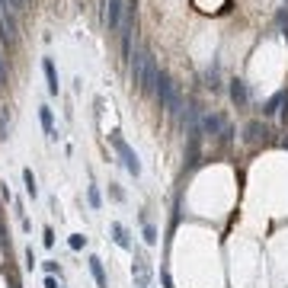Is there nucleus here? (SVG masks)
Returning a JSON list of instances; mask_svg holds the SVG:
<instances>
[{"mask_svg":"<svg viewBox=\"0 0 288 288\" xmlns=\"http://www.w3.org/2000/svg\"><path fill=\"white\" fill-rule=\"evenodd\" d=\"M154 93H157V99H160V106L167 109V112H183V93H180V87L173 84V80L167 77V74H160L157 77V87H154Z\"/></svg>","mask_w":288,"mask_h":288,"instance_id":"nucleus-1","label":"nucleus"},{"mask_svg":"<svg viewBox=\"0 0 288 288\" xmlns=\"http://www.w3.org/2000/svg\"><path fill=\"white\" fill-rule=\"evenodd\" d=\"M109 141H112L115 150H119V157H122V163H125L128 173H132V176H141V160H138V154L128 147V141L122 138V132H109Z\"/></svg>","mask_w":288,"mask_h":288,"instance_id":"nucleus-2","label":"nucleus"},{"mask_svg":"<svg viewBox=\"0 0 288 288\" xmlns=\"http://www.w3.org/2000/svg\"><path fill=\"white\" fill-rule=\"evenodd\" d=\"M122 54L132 61V32H135V0L125 3V16H122Z\"/></svg>","mask_w":288,"mask_h":288,"instance_id":"nucleus-3","label":"nucleus"},{"mask_svg":"<svg viewBox=\"0 0 288 288\" xmlns=\"http://www.w3.org/2000/svg\"><path fill=\"white\" fill-rule=\"evenodd\" d=\"M132 279H135V285H138V288H147V285H150V263L144 259V253H135Z\"/></svg>","mask_w":288,"mask_h":288,"instance_id":"nucleus-4","label":"nucleus"},{"mask_svg":"<svg viewBox=\"0 0 288 288\" xmlns=\"http://www.w3.org/2000/svg\"><path fill=\"white\" fill-rule=\"evenodd\" d=\"M125 3H128V0H106V26H109L112 32L122 26V16H125Z\"/></svg>","mask_w":288,"mask_h":288,"instance_id":"nucleus-5","label":"nucleus"},{"mask_svg":"<svg viewBox=\"0 0 288 288\" xmlns=\"http://www.w3.org/2000/svg\"><path fill=\"white\" fill-rule=\"evenodd\" d=\"M157 77H160V67H157V58H154V51H150V54H147V67H144V80H141L138 90H141V93H154Z\"/></svg>","mask_w":288,"mask_h":288,"instance_id":"nucleus-6","label":"nucleus"},{"mask_svg":"<svg viewBox=\"0 0 288 288\" xmlns=\"http://www.w3.org/2000/svg\"><path fill=\"white\" fill-rule=\"evenodd\" d=\"M147 54H150V48H141V51H135V58H132V84H135V87H141V80H144Z\"/></svg>","mask_w":288,"mask_h":288,"instance_id":"nucleus-7","label":"nucleus"},{"mask_svg":"<svg viewBox=\"0 0 288 288\" xmlns=\"http://www.w3.org/2000/svg\"><path fill=\"white\" fill-rule=\"evenodd\" d=\"M224 119L218 112H202V135H221Z\"/></svg>","mask_w":288,"mask_h":288,"instance_id":"nucleus-8","label":"nucleus"},{"mask_svg":"<svg viewBox=\"0 0 288 288\" xmlns=\"http://www.w3.org/2000/svg\"><path fill=\"white\" fill-rule=\"evenodd\" d=\"M246 99H250L246 84L240 77H234V80H231V102H234V106H246Z\"/></svg>","mask_w":288,"mask_h":288,"instance_id":"nucleus-9","label":"nucleus"},{"mask_svg":"<svg viewBox=\"0 0 288 288\" xmlns=\"http://www.w3.org/2000/svg\"><path fill=\"white\" fill-rule=\"evenodd\" d=\"M202 80H205V87H208L211 93L215 90H221V71H218V64H211V67H205V74H202Z\"/></svg>","mask_w":288,"mask_h":288,"instance_id":"nucleus-10","label":"nucleus"},{"mask_svg":"<svg viewBox=\"0 0 288 288\" xmlns=\"http://www.w3.org/2000/svg\"><path fill=\"white\" fill-rule=\"evenodd\" d=\"M39 119H42V128H45L48 141H58V132H54V119H51V109L42 106V109H39Z\"/></svg>","mask_w":288,"mask_h":288,"instance_id":"nucleus-11","label":"nucleus"},{"mask_svg":"<svg viewBox=\"0 0 288 288\" xmlns=\"http://www.w3.org/2000/svg\"><path fill=\"white\" fill-rule=\"evenodd\" d=\"M90 272L96 279V285L99 288H109V279H106V269H102V259L99 256H90Z\"/></svg>","mask_w":288,"mask_h":288,"instance_id":"nucleus-12","label":"nucleus"},{"mask_svg":"<svg viewBox=\"0 0 288 288\" xmlns=\"http://www.w3.org/2000/svg\"><path fill=\"white\" fill-rule=\"evenodd\" d=\"M285 102H288V93H285V90H282V93H276V96H272V99L263 106V115H266V119H272V115L279 112V106H285Z\"/></svg>","mask_w":288,"mask_h":288,"instance_id":"nucleus-13","label":"nucleus"},{"mask_svg":"<svg viewBox=\"0 0 288 288\" xmlns=\"http://www.w3.org/2000/svg\"><path fill=\"white\" fill-rule=\"evenodd\" d=\"M45 80H48V93L51 96H58V71H54V64H51V58H45Z\"/></svg>","mask_w":288,"mask_h":288,"instance_id":"nucleus-14","label":"nucleus"},{"mask_svg":"<svg viewBox=\"0 0 288 288\" xmlns=\"http://www.w3.org/2000/svg\"><path fill=\"white\" fill-rule=\"evenodd\" d=\"M112 237H115V243H119L122 250H132V237H128L125 224H112Z\"/></svg>","mask_w":288,"mask_h":288,"instance_id":"nucleus-15","label":"nucleus"},{"mask_svg":"<svg viewBox=\"0 0 288 288\" xmlns=\"http://www.w3.org/2000/svg\"><path fill=\"white\" fill-rule=\"evenodd\" d=\"M263 135H266V128L259 125V122H250V125H246V135H243V138L250 141V144H256L259 138H263Z\"/></svg>","mask_w":288,"mask_h":288,"instance_id":"nucleus-16","label":"nucleus"},{"mask_svg":"<svg viewBox=\"0 0 288 288\" xmlns=\"http://www.w3.org/2000/svg\"><path fill=\"white\" fill-rule=\"evenodd\" d=\"M23 180H26V192H29V198L39 195V186H36V176H32V170H23Z\"/></svg>","mask_w":288,"mask_h":288,"instance_id":"nucleus-17","label":"nucleus"},{"mask_svg":"<svg viewBox=\"0 0 288 288\" xmlns=\"http://www.w3.org/2000/svg\"><path fill=\"white\" fill-rule=\"evenodd\" d=\"M6 138H10V112L3 109L0 112V141H6Z\"/></svg>","mask_w":288,"mask_h":288,"instance_id":"nucleus-18","label":"nucleus"},{"mask_svg":"<svg viewBox=\"0 0 288 288\" xmlns=\"http://www.w3.org/2000/svg\"><path fill=\"white\" fill-rule=\"evenodd\" d=\"M87 198H90V205H93V208H99V205H102V195H99V189H96V186L87 189Z\"/></svg>","mask_w":288,"mask_h":288,"instance_id":"nucleus-19","label":"nucleus"},{"mask_svg":"<svg viewBox=\"0 0 288 288\" xmlns=\"http://www.w3.org/2000/svg\"><path fill=\"white\" fill-rule=\"evenodd\" d=\"M144 240H147L150 246L157 243V228H154V224H144Z\"/></svg>","mask_w":288,"mask_h":288,"instance_id":"nucleus-20","label":"nucleus"},{"mask_svg":"<svg viewBox=\"0 0 288 288\" xmlns=\"http://www.w3.org/2000/svg\"><path fill=\"white\" fill-rule=\"evenodd\" d=\"M67 243H71V250H84L87 237H84V234H71V240H67Z\"/></svg>","mask_w":288,"mask_h":288,"instance_id":"nucleus-21","label":"nucleus"},{"mask_svg":"<svg viewBox=\"0 0 288 288\" xmlns=\"http://www.w3.org/2000/svg\"><path fill=\"white\" fill-rule=\"evenodd\" d=\"M42 269L48 272V276H61V266H58V263H54V259H48V263L42 266Z\"/></svg>","mask_w":288,"mask_h":288,"instance_id":"nucleus-22","label":"nucleus"},{"mask_svg":"<svg viewBox=\"0 0 288 288\" xmlns=\"http://www.w3.org/2000/svg\"><path fill=\"white\" fill-rule=\"evenodd\" d=\"M221 141H224V144H231V141H234V128H231L228 122H224V128H221Z\"/></svg>","mask_w":288,"mask_h":288,"instance_id":"nucleus-23","label":"nucleus"},{"mask_svg":"<svg viewBox=\"0 0 288 288\" xmlns=\"http://www.w3.org/2000/svg\"><path fill=\"white\" fill-rule=\"evenodd\" d=\"M160 282H163V288H173V279H170V272H167V269L160 272Z\"/></svg>","mask_w":288,"mask_h":288,"instance_id":"nucleus-24","label":"nucleus"},{"mask_svg":"<svg viewBox=\"0 0 288 288\" xmlns=\"http://www.w3.org/2000/svg\"><path fill=\"white\" fill-rule=\"evenodd\" d=\"M109 192H112V198H115V202H122V198H125V192L115 186V183H112V189H109Z\"/></svg>","mask_w":288,"mask_h":288,"instance_id":"nucleus-25","label":"nucleus"},{"mask_svg":"<svg viewBox=\"0 0 288 288\" xmlns=\"http://www.w3.org/2000/svg\"><path fill=\"white\" fill-rule=\"evenodd\" d=\"M51 243H54V231L45 228V246H51Z\"/></svg>","mask_w":288,"mask_h":288,"instance_id":"nucleus-26","label":"nucleus"},{"mask_svg":"<svg viewBox=\"0 0 288 288\" xmlns=\"http://www.w3.org/2000/svg\"><path fill=\"white\" fill-rule=\"evenodd\" d=\"M36 266V256H32V250H26V269H32Z\"/></svg>","mask_w":288,"mask_h":288,"instance_id":"nucleus-27","label":"nucleus"},{"mask_svg":"<svg viewBox=\"0 0 288 288\" xmlns=\"http://www.w3.org/2000/svg\"><path fill=\"white\" fill-rule=\"evenodd\" d=\"M45 288H58V279H54V276H48V279H45Z\"/></svg>","mask_w":288,"mask_h":288,"instance_id":"nucleus-28","label":"nucleus"},{"mask_svg":"<svg viewBox=\"0 0 288 288\" xmlns=\"http://www.w3.org/2000/svg\"><path fill=\"white\" fill-rule=\"evenodd\" d=\"M10 6H13V10H23V6H26V0H10Z\"/></svg>","mask_w":288,"mask_h":288,"instance_id":"nucleus-29","label":"nucleus"},{"mask_svg":"<svg viewBox=\"0 0 288 288\" xmlns=\"http://www.w3.org/2000/svg\"><path fill=\"white\" fill-rule=\"evenodd\" d=\"M3 80H6V67H3V61H0V87H3Z\"/></svg>","mask_w":288,"mask_h":288,"instance_id":"nucleus-30","label":"nucleus"},{"mask_svg":"<svg viewBox=\"0 0 288 288\" xmlns=\"http://www.w3.org/2000/svg\"><path fill=\"white\" fill-rule=\"evenodd\" d=\"M13 288H19V285H13Z\"/></svg>","mask_w":288,"mask_h":288,"instance_id":"nucleus-31","label":"nucleus"}]
</instances>
